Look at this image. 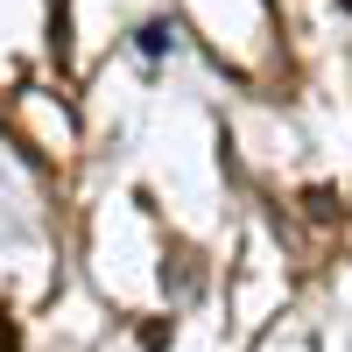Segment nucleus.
Instances as JSON below:
<instances>
[{
	"label": "nucleus",
	"mask_w": 352,
	"mask_h": 352,
	"mask_svg": "<svg viewBox=\"0 0 352 352\" xmlns=\"http://www.w3.org/2000/svg\"><path fill=\"white\" fill-rule=\"evenodd\" d=\"M0 352H14V324H8V310H0Z\"/></svg>",
	"instance_id": "1"
}]
</instances>
